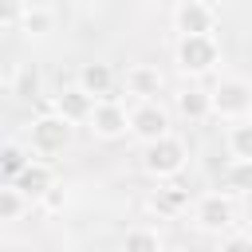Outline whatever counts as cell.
<instances>
[{
	"label": "cell",
	"mask_w": 252,
	"mask_h": 252,
	"mask_svg": "<svg viewBox=\"0 0 252 252\" xmlns=\"http://www.w3.org/2000/svg\"><path fill=\"white\" fill-rule=\"evenodd\" d=\"M185 165H189V146L177 134H165V138H154L142 146V169L154 181H173V177H181Z\"/></svg>",
	"instance_id": "1"
},
{
	"label": "cell",
	"mask_w": 252,
	"mask_h": 252,
	"mask_svg": "<svg viewBox=\"0 0 252 252\" xmlns=\"http://www.w3.org/2000/svg\"><path fill=\"white\" fill-rule=\"evenodd\" d=\"M173 63H177V71L185 79H201V75H209L220 63V43L213 39V32H205V35H177Z\"/></svg>",
	"instance_id": "2"
},
{
	"label": "cell",
	"mask_w": 252,
	"mask_h": 252,
	"mask_svg": "<svg viewBox=\"0 0 252 252\" xmlns=\"http://www.w3.org/2000/svg\"><path fill=\"white\" fill-rule=\"evenodd\" d=\"M71 138H75V122L63 118L55 106H51L47 114L32 118V126H28V146H32L35 154H43V158L63 154V150L71 146Z\"/></svg>",
	"instance_id": "3"
},
{
	"label": "cell",
	"mask_w": 252,
	"mask_h": 252,
	"mask_svg": "<svg viewBox=\"0 0 252 252\" xmlns=\"http://www.w3.org/2000/svg\"><path fill=\"white\" fill-rule=\"evenodd\" d=\"M213 118H224V122H240V118H252V83L248 79H217L213 87Z\"/></svg>",
	"instance_id": "4"
},
{
	"label": "cell",
	"mask_w": 252,
	"mask_h": 252,
	"mask_svg": "<svg viewBox=\"0 0 252 252\" xmlns=\"http://www.w3.org/2000/svg\"><path fill=\"white\" fill-rule=\"evenodd\" d=\"M193 224H197L201 232H209V236L228 232V228L236 224V201H232V193L224 189V193H205V197H197V205H193Z\"/></svg>",
	"instance_id": "5"
},
{
	"label": "cell",
	"mask_w": 252,
	"mask_h": 252,
	"mask_svg": "<svg viewBox=\"0 0 252 252\" xmlns=\"http://www.w3.org/2000/svg\"><path fill=\"white\" fill-rule=\"evenodd\" d=\"M165 134H169V110L158 98H138L130 106V138H138L146 146V142L165 138Z\"/></svg>",
	"instance_id": "6"
},
{
	"label": "cell",
	"mask_w": 252,
	"mask_h": 252,
	"mask_svg": "<svg viewBox=\"0 0 252 252\" xmlns=\"http://www.w3.org/2000/svg\"><path fill=\"white\" fill-rule=\"evenodd\" d=\"M91 134L102 138V142H114V138H126L130 134V110L114 98H98L94 102V114H91Z\"/></svg>",
	"instance_id": "7"
},
{
	"label": "cell",
	"mask_w": 252,
	"mask_h": 252,
	"mask_svg": "<svg viewBox=\"0 0 252 252\" xmlns=\"http://www.w3.org/2000/svg\"><path fill=\"white\" fill-rule=\"evenodd\" d=\"M173 28H177V35L217 32V12H213L205 0H181V4L173 8Z\"/></svg>",
	"instance_id": "8"
},
{
	"label": "cell",
	"mask_w": 252,
	"mask_h": 252,
	"mask_svg": "<svg viewBox=\"0 0 252 252\" xmlns=\"http://www.w3.org/2000/svg\"><path fill=\"white\" fill-rule=\"evenodd\" d=\"M122 83H126V94H134V98H158L165 91V75L154 63H130Z\"/></svg>",
	"instance_id": "9"
},
{
	"label": "cell",
	"mask_w": 252,
	"mask_h": 252,
	"mask_svg": "<svg viewBox=\"0 0 252 252\" xmlns=\"http://www.w3.org/2000/svg\"><path fill=\"white\" fill-rule=\"evenodd\" d=\"M94 102H98V98H94L87 87H79V83H75V87H63V91L51 98V106H55L63 118H71L75 126H79V122H91V114H94Z\"/></svg>",
	"instance_id": "10"
},
{
	"label": "cell",
	"mask_w": 252,
	"mask_h": 252,
	"mask_svg": "<svg viewBox=\"0 0 252 252\" xmlns=\"http://www.w3.org/2000/svg\"><path fill=\"white\" fill-rule=\"evenodd\" d=\"M173 110H177L181 118H189V122H205V118H213V91H205V87H185V91L173 94Z\"/></svg>",
	"instance_id": "11"
},
{
	"label": "cell",
	"mask_w": 252,
	"mask_h": 252,
	"mask_svg": "<svg viewBox=\"0 0 252 252\" xmlns=\"http://www.w3.org/2000/svg\"><path fill=\"white\" fill-rule=\"evenodd\" d=\"M16 185H20L32 201H43V197H47V189L55 185V173H51V165H47V161H35V158H32V161L20 169Z\"/></svg>",
	"instance_id": "12"
},
{
	"label": "cell",
	"mask_w": 252,
	"mask_h": 252,
	"mask_svg": "<svg viewBox=\"0 0 252 252\" xmlns=\"http://www.w3.org/2000/svg\"><path fill=\"white\" fill-rule=\"evenodd\" d=\"M75 83L87 87L94 98H110V91H114V71H110V63H83Z\"/></svg>",
	"instance_id": "13"
},
{
	"label": "cell",
	"mask_w": 252,
	"mask_h": 252,
	"mask_svg": "<svg viewBox=\"0 0 252 252\" xmlns=\"http://www.w3.org/2000/svg\"><path fill=\"white\" fill-rule=\"evenodd\" d=\"M28 205H32V197H28L16 181H4V185H0V220H4V224L20 220V217L28 213Z\"/></svg>",
	"instance_id": "14"
},
{
	"label": "cell",
	"mask_w": 252,
	"mask_h": 252,
	"mask_svg": "<svg viewBox=\"0 0 252 252\" xmlns=\"http://www.w3.org/2000/svg\"><path fill=\"white\" fill-rule=\"evenodd\" d=\"M154 209H158V213H165V217L185 213V209H189V189H185V185H177V181L161 185V189L154 193Z\"/></svg>",
	"instance_id": "15"
},
{
	"label": "cell",
	"mask_w": 252,
	"mask_h": 252,
	"mask_svg": "<svg viewBox=\"0 0 252 252\" xmlns=\"http://www.w3.org/2000/svg\"><path fill=\"white\" fill-rule=\"evenodd\" d=\"M224 189L232 197H248L252 193V158H232L224 169Z\"/></svg>",
	"instance_id": "16"
},
{
	"label": "cell",
	"mask_w": 252,
	"mask_h": 252,
	"mask_svg": "<svg viewBox=\"0 0 252 252\" xmlns=\"http://www.w3.org/2000/svg\"><path fill=\"white\" fill-rule=\"evenodd\" d=\"M122 248H126V252H161V248H165V236H161L158 228L138 224V228H126Z\"/></svg>",
	"instance_id": "17"
},
{
	"label": "cell",
	"mask_w": 252,
	"mask_h": 252,
	"mask_svg": "<svg viewBox=\"0 0 252 252\" xmlns=\"http://www.w3.org/2000/svg\"><path fill=\"white\" fill-rule=\"evenodd\" d=\"M28 161H32V150H24L20 142H8V146L0 150V177H4V181H16Z\"/></svg>",
	"instance_id": "18"
},
{
	"label": "cell",
	"mask_w": 252,
	"mask_h": 252,
	"mask_svg": "<svg viewBox=\"0 0 252 252\" xmlns=\"http://www.w3.org/2000/svg\"><path fill=\"white\" fill-rule=\"evenodd\" d=\"M12 94H16V98H39V71H35V63L16 67V75H12Z\"/></svg>",
	"instance_id": "19"
},
{
	"label": "cell",
	"mask_w": 252,
	"mask_h": 252,
	"mask_svg": "<svg viewBox=\"0 0 252 252\" xmlns=\"http://www.w3.org/2000/svg\"><path fill=\"white\" fill-rule=\"evenodd\" d=\"M228 154L232 158H252V118H240L228 126Z\"/></svg>",
	"instance_id": "20"
},
{
	"label": "cell",
	"mask_w": 252,
	"mask_h": 252,
	"mask_svg": "<svg viewBox=\"0 0 252 252\" xmlns=\"http://www.w3.org/2000/svg\"><path fill=\"white\" fill-rule=\"evenodd\" d=\"M24 0H0V32H20L24 28Z\"/></svg>",
	"instance_id": "21"
},
{
	"label": "cell",
	"mask_w": 252,
	"mask_h": 252,
	"mask_svg": "<svg viewBox=\"0 0 252 252\" xmlns=\"http://www.w3.org/2000/svg\"><path fill=\"white\" fill-rule=\"evenodd\" d=\"M24 32L28 35H47L51 32V12L47 8H28L24 12Z\"/></svg>",
	"instance_id": "22"
},
{
	"label": "cell",
	"mask_w": 252,
	"mask_h": 252,
	"mask_svg": "<svg viewBox=\"0 0 252 252\" xmlns=\"http://www.w3.org/2000/svg\"><path fill=\"white\" fill-rule=\"evenodd\" d=\"M217 244H220V252H232V248H252V236H244V232H220L217 236Z\"/></svg>",
	"instance_id": "23"
},
{
	"label": "cell",
	"mask_w": 252,
	"mask_h": 252,
	"mask_svg": "<svg viewBox=\"0 0 252 252\" xmlns=\"http://www.w3.org/2000/svg\"><path fill=\"white\" fill-rule=\"evenodd\" d=\"M63 205H67V193H63L59 185H51V189H47V197H43V209H51V213H59Z\"/></svg>",
	"instance_id": "24"
}]
</instances>
